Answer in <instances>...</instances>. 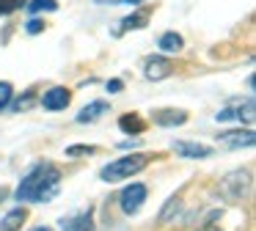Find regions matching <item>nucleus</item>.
Instances as JSON below:
<instances>
[{
	"label": "nucleus",
	"mask_w": 256,
	"mask_h": 231,
	"mask_svg": "<svg viewBox=\"0 0 256 231\" xmlns=\"http://www.w3.org/2000/svg\"><path fill=\"white\" fill-rule=\"evenodd\" d=\"M58 182H61V170L52 162H39L22 176L17 187V198L22 204H42L58 196Z\"/></svg>",
	"instance_id": "f257e3e1"
},
{
	"label": "nucleus",
	"mask_w": 256,
	"mask_h": 231,
	"mask_svg": "<svg viewBox=\"0 0 256 231\" xmlns=\"http://www.w3.org/2000/svg\"><path fill=\"white\" fill-rule=\"evenodd\" d=\"M149 160H152V154H140V152H135V154H127V157H122V160H113L110 165H105V168L100 170V179L102 182H122V179H130V176H135V174H140V170L149 165Z\"/></svg>",
	"instance_id": "f03ea898"
},
{
	"label": "nucleus",
	"mask_w": 256,
	"mask_h": 231,
	"mask_svg": "<svg viewBox=\"0 0 256 231\" xmlns=\"http://www.w3.org/2000/svg\"><path fill=\"white\" fill-rule=\"evenodd\" d=\"M250 187H254V176L245 168L232 170V174H226L218 182V190H220V196L226 198V201H242V198H248Z\"/></svg>",
	"instance_id": "7ed1b4c3"
},
{
	"label": "nucleus",
	"mask_w": 256,
	"mask_h": 231,
	"mask_svg": "<svg viewBox=\"0 0 256 231\" xmlns=\"http://www.w3.org/2000/svg\"><path fill=\"white\" fill-rule=\"evenodd\" d=\"M144 201H146V184H140V182H132V184L124 187L122 196H118V204H122L124 214H135L144 206Z\"/></svg>",
	"instance_id": "20e7f679"
},
{
	"label": "nucleus",
	"mask_w": 256,
	"mask_h": 231,
	"mask_svg": "<svg viewBox=\"0 0 256 231\" xmlns=\"http://www.w3.org/2000/svg\"><path fill=\"white\" fill-rule=\"evenodd\" d=\"M254 99H245V104H228V108L218 110L215 121H245V124H254Z\"/></svg>",
	"instance_id": "39448f33"
},
{
	"label": "nucleus",
	"mask_w": 256,
	"mask_h": 231,
	"mask_svg": "<svg viewBox=\"0 0 256 231\" xmlns=\"http://www.w3.org/2000/svg\"><path fill=\"white\" fill-rule=\"evenodd\" d=\"M69 102H72V91H69L66 86H52L50 91H44V96H42L44 110H52V113H58V110H66Z\"/></svg>",
	"instance_id": "423d86ee"
},
{
	"label": "nucleus",
	"mask_w": 256,
	"mask_h": 231,
	"mask_svg": "<svg viewBox=\"0 0 256 231\" xmlns=\"http://www.w3.org/2000/svg\"><path fill=\"white\" fill-rule=\"evenodd\" d=\"M254 140H256L254 130H228V132L218 135V143L226 148H250Z\"/></svg>",
	"instance_id": "0eeeda50"
},
{
	"label": "nucleus",
	"mask_w": 256,
	"mask_h": 231,
	"mask_svg": "<svg viewBox=\"0 0 256 231\" xmlns=\"http://www.w3.org/2000/svg\"><path fill=\"white\" fill-rule=\"evenodd\" d=\"M171 60H166L162 55H152L149 60H146V69H144V74H146V80H152V82H157V80H166L168 74H171Z\"/></svg>",
	"instance_id": "6e6552de"
},
{
	"label": "nucleus",
	"mask_w": 256,
	"mask_h": 231,
	"mask_svg": "<svg viewBox=\"0 0 256 231\" xmlns=\"http://www.w3.org/2000/svg\"><path fill=\"white\" fill-rule=\"evenodd\" d=\"M174 152L179 157H188V160H204L212 154L210 146H201V143H193V140H176L174 143Z\"/></svg>",
	"instance_id": "1a4fd4ad"
},
{
	"label": "nucleus",
	"mask_w": 256,
	"mask_h": 231,
	"mask_svg": "<svg viewBox=\"0 0 256 231\" xmlns=\"http://www.w3.org/2000/svg\"><path fill=\"white\" fill-rule=\"evenodd\" d=\"M154 121L160 126H182L188 121V110H176V108H160L154 110Z\"/></svg>",
	"instance_id": "9d476101"
},
{
	"label": "nucleus",
	"mask_w": 256,
	"mask_h": 231,
	"mask_svg": "<svg viewBox=\"0 0 256 231\" xmlns=\"http://www.w3.org/2000/svg\"><path fill=\"white\" fill-rule=\"evenodd\" d=\"M61 226L66 231H94V212L86 209V212L74 214V218H64Z\"/></svg>",
	"instance_id": "9b49d317"
},
{
	"label": "nucleus",
	"mask_w": 256,
	"mask_h": 231,
	"mask_svg": "<svg viewBox=\"0 0 256 231\" xmlns=\"http://www.w3.org/2000/svg\"><path fill=\"white\" fill-rule=\"evenodd\" d=\"M25 220H28V209H25V206L8 209V212L0 218V231H20Z\"/></svg>",
	"instance_id": "f8f14e48"
},
{
	"label": "nucleus",
	"mask_w": 256,
	"mask_h": 231,
	"mask_svg": "<svg viewBox=\"0 0 256 231\" xmlns=\"http://www.w3.org/2000/svg\"><path fill=\"white\" fill-rule=\"evenodd\" d=\"M108 110H110V102H105V99H96V102L86 104V108L78 113V124H91V121H96L100 116H105Z\"/></svg>",
	"instance_id": "ddd939ff"
},
{
	"label": "nucleus",
	"mask_w": 256,
	"mask_h": 231,
	"mask_svg": "<svg viewBox=\"0 0 256 231\" xmlns=\"http://www.w3.org/2000/svg\"><path fill=\"white\" fill-rule=\"evenodd\" d=\"M146 22H149V16H146V14H130V16H124V20L116 25V36H122V30H135V28H146Z\"/></svg>",
	"instance_id": "4468645a"
},
{
	"label": "nucleus",
	"mask_w": 256,
	"mask_h": 231,
	"mask_svg": "<svg viewBox=\"0 0 256 231\" xmlns=\"http://www.w3.org/2000/svg\"><path fill=\"white\" fill-rule=\"evenodd\" d=\"M157 47H160L162 52H179V50L184 47V42H182L179 33H162L160 42H157Z\"/></svg>",
	"instance_id": "2eb2a0df"
},
{
	"label": "nucleus",
	"mask_w": 256,
	"mask_h": 231,
	"mask_svg": "<svg viewBox=\"0 0 256 231\" xmlns=\"http://www.w3.org/2000/svg\"><path fill=\"white\" fill-rule=\"evenodd\" d=\"M118 126H122L124 132H144V121H140L138 113H124L122 118H118Z\"/></svg>",
	"instance_id": "dca6fc26"
},
{
	"label": "nucleus",
	"mask_w": 256,
	"mask_h": 231,
	"mask_svg": "<svg viewBox=\"0 0 256 231\" xmlns=\"http://www.w3.org/2000/svg\"><path fill=\"white\" fill-rule=\"evenodd\" d=\"M28 14H44V11H58V0H30L25 3Z\"/></svg>",
	"instance_id": "f3484780"
},
{
	"label": "nucleus",
	"mask_w": 256,
	"mask_h": 231,
	"mask_svg": "<svg viewBox=\"0 0 256 231\" xmlns=\"http://www.w3.org/2000/svg\"><path fill=\"white\" fill-rule=\"evenodd\" d=\"M182 209V196H174V198H168L166 201V206H162V212H160V223H168V220L174 218V214Z\"/></svg>",
	"instance_id": "a211bd4d"
},
{
	"label": "nucleus",
	"mask_w": 256,
	"mask_h": 231,
	"mask_svg": "<svg viewBox=\"0 0 256 231\" xmlns=\"http://www.w3.org/2000/svg\"><path fill=\"white\" fill-rule=\"evenodd\" d=\"M34 99H36V91L30 88V91H25V96H20L17 102H12V108L17 110V113H22V110H30V104H34Z\"/></svg>",
	"instance_id": "6ab92c4d"
},
{
	"label": "nucleus",
	"mask_w": 256,
	"mask_h": 231,
	"mask_svg": "<svg viewBox=\"0 0 256 231\" xmlns=\"http://www.w3.org/2000/svg\"><path fill=\"white\" fill-rule=\"evenodd\" d=\"M12 99H14V88H12V82H0V110H6L8 104H12Z\"/></svg>",
	"instance_id": "aec40b11"
},
{
	"label": "nucleus",
	"mask_w": 256,
	"mask_h": 231,
	"mask_svg": "<svg viewBox=\"0 0 256 231\" xmlns=\"http://www.w3.org/2000/svg\"><path fill=\"white\" fill-rule=\"evenodd\" d=\"M25 8V0H0V16L14 14V11Z\"/></svg>",
	"instance_id": "412c9836"
},
{
	"label": "nucleus",
	"mask_w": 256,
	"mask_h": 231,
	"mask_svg": "<svg viewBox=\"0 0 256 231\" xmlns=\"http://www.w3.org/2000/svg\"><path fill=\"white\" fill-rule=\"evenodd\" d=\"M96 148L88 146V143H83V146H69L66 148V157H83V154H94Z\"/></svg>",
	"instance_id": "4be33fe9"
},
{
	"label": "nucleus",
	"mask_w": 256,
	"mask_h": 231,
	"mask_svg": "<svg viewBox=\"0 0 256 231\" xmlns=\"http://www.w3.org/2000/svg\"><path fill=\"white\" fill-rule=\"evenodd\" d=\"M25 30H28V33H34V36H36L39 30H44V22H42V20H30L28 25H25Z\"/></svg>",
	"instance_id": "5701e85b"
},
{
	"label": "nucleus",
	"mask_w": 256,
	"mask_h": 231,
	"mask_svg": "<svg viewBox=\"0 0 256 231\" xmlns=\"http://www.w3.org/2000/svg\"><path fill=\"white\" fill-rule=\"evenodd\" d=\"M105 88H108L110 94H118L124 86H122V80H108V82H105Z\"/></svg>",
	"instance_id": "b1692460"
},
{
	"label": "nucleus",
	"mask_w": 256,
	"mask_h": 231,
	"mask_svg": "<svg viewBox=\"0 0 256 231\" xmlns=\"http://www.w3.org/2000/svg\"><path fill=\"white\" fill-rule=\"evenodd\" d=\"M113 3H124V6H138V3H144V0H113Z\"/></svg>",
	"instance_id": "393cba45"
},
{
	"label": "nucleus",
	"mask_w": 256,
	"mask_h": 231,
	"mask_svg": "<svg viewBox=\"0 0 256 231\" xmlns=\"http://www.w3.org/2000/svg\"><path fill=\"white\" fill-rule=\"evenodd\" d=\"M30 231H52L50 226H36V228H30Z\"/></svg>",
	"instance_id": "a878e982"
}]
</instances>
